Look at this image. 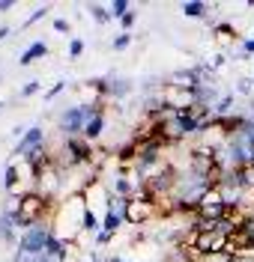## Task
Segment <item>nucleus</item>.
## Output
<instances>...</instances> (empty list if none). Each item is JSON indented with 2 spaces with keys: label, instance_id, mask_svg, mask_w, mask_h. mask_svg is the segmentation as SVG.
<instances>
[{
  "label": "nucleus",
  "instance_id": "nucleus-5",
  "mask_svg": "<svg viewBox=\"0 0 254 262\" xmlns=\"http://www.w3.org/2000/svg\"><path fill=\"white\" fill-rule=\"evenodd\" d=\"M155 214H159V206H155V203L141 200V196H132V200L126 203V214H123V221H126L129 227H144V224H150Z\"/></svg>",
  "mask_w": 254,
  "mask_h": 262
},
{
  "label": "nucleus",
  "instance_id": "nucleus-13",
  "mask_svg": "<svg viewBox=\"0 0 254 262\" xmlns=\"http://www.w3.org/2000/svg\"><path fill=\"white\" fill-rule=\"evenodd\" d=\"M129 93H132V83L123 81V78H117V81H105V96L123 98V96H129Z\"/></svg>",
  "mask_w": 254,
  "mask_h": 262
},
{
  "label": "nucleus",
  "instance_id": "nucleus-31",
  "mask_svg": "<svg viewBox=\"0 0 254 262\" xmlns=\"http://www.w3.org/2000/svg\"><path fill=\"white\" fill-rule=\"evenodd\" d=\"M9 9H15V0H0V15L9 12Z\"/></svg>",
  "mask_w": 254,
  "mask_h": 262
},
{
  "label": "nucleus",
  "instance_id": "nucleus-21",
  "mask_svg": "<svg viewBox=\"0 0 254 262\" xmlns=\"http://www.w3.org/2000/svg\"><path fill=\"white\" fill-rule=\"evenodd\" d=\"M81 54H84V42H81V39H72V42H69V57L78 60Z\"/></svg>",
  "mask_w": 254,
  "mask_h": 262
},
{
  "label": "nucleus",
  "instance_id": "nucleus-20",
  "mask_svg": "<svg viewBox=\"0 0 254 262\" xmlns=\"http://www.w3.org/2000/svg\"><path fill=\"white\" fill-rule=\"evenodd\" d=\"M48 12H51V6H48V3H45V6H36L33 12L27 15V21H24V27H30V24H36V21H42V18L48 15Z\"/></svg>",
  "mask_w": 254,
  "mask_h": 262
},
{
  "label": "nucleus",
  "instance_id": "nucleus-33",
  "mask_svg": "<svg viewBox=\"0 0 254 262\" xmlns=\"http://www.w3.org/2000/svg\"><path fill=\"white\" fill-rule=\"evenodd\" d=\"M6 36H9V27H0V42H3Z\"/></svg>",
  "mask_w": 254,
  "mask_h": 262
},
{
  "label": "nucleus",
  "instance_id": "nucleus-30",
  "mask_svg": "<svg viewBox=\"0 0 254 262\" xmlns=\"http://www.w3.org/2000/svg\"><path fill=\"white\" fill-rule=\"evenodd\" d=\"M242 51H245V54L254 60V39H245V42H242Z\"/></svg>",
  "mask_w": 254,
  "mask_h": 262
},
{
  "label": "nucleus",
  "instance_id": "nucleus-17",
  "mask_svg": "<svg viewBox=\"0 0 254 262\" xmlns=\"http://www.w3.org/2000/svg\"><path fill=\"white\" fill-rule=\"evenodd\" d=\"M87 12L93 15V21H99V24H108V21H111V9H108V6L90 3V6H87Z\"/></svg>",
  "mask_w": 254,
  "mask_h": 262
},
{
  "label": "nucleus",
  "instance_id": "nucleus-3",
  "mask_svg": "<svg viewBox=\"0 0 254 262\" xmlns=\"http://www.w3.org/2000/svg\"><path fill=\"white\" fill-rule=\"evenodd\" d=\"M188 245L194 247L201 256H216V253H227L230 235H227V232H221L219 227H216V229H206V232H194V229H191Z\"/></svg>",
  "mask_w": 254,
  "mask_h": 262
},
{
  "label": "nucleus",
  "instance_id": "nucleus-12",
  "mask_svg": "<svg viewBox=\"0 0 254 262\" xmlns=\"http://www.w3.org/2000/svg\"><path fill=\"white\" fill-rule=\"evenodd\" d=\"M45 54H48V45H45V42H33L30 48L18 57V63H21V66H30V63H36L39 57H45Z\"/></svg>",
  "mask_w": 254,
  "mask_h": 262
},
{
  "label": "nucleus",
  "instance_id": "nucleus-24",
  "mask_svg": "<svg viewBox=\"0 0 254 262\" xmlns=\"http://www.w3.org/2000/svg\"><path fill=\"white\" fill-rule=\"evenodd\" d=\"M239 131H242V137H245V140H248V143L254 146V119H251V116H248V122H245V125H242Z\"/></svg>",
  "mask_w": 254,
  "mask_h": 262
},
{
  "label": "nucleus",
  "instance_id": "nucleus-26",
  "mask_svg": "<svg viewBox=\"0 0 254 262\" xmlns=\"http://www.w3.org/2000/svg\"><path fill=\"white\" fill-rule=\"evenodd\" d=\"M135 21H138L135 12H129V15H123V18H120V24H123V33H129V30H132V27H135Z\"/></svg>",
  "mask_w": 254,
  "mask_h": 262
},
{
  "label": "nucleus",
  "instance_id": "nucleus-14",
  "mask_svg": "<svg viewBox=\"0 0 254 262\" xmlns=\"http://www.w3.org/2000/svg\"><path fill=\"white\" fill-rule=\"evenodd\" d=\"M123 224H126V221H123V214L111 212V209H108V212H105V217H102V229H105V232H111V235H117Z\"/></svg>",
  "mask_w": 254,
  "mask_h": 262
},
{
  "label": "nucleus",
  "instance_id": "nucleus-6",
  "mask_svg": "<svg viewBox=\"0 0 254 262\" xmlns=\"http://www.w3.org/2000/svg\"><path fill=\"white\" fill-rule=\"evenodd\" d=\"M84 128H87V114L84 107H66V114L60 116V131L66 137H84Z\"/></svg>",
  "mask_w": 254,
  "mask_h": 262
},
{
  "label": "nucleus",
  "instance_id": "nucleus-25",
  "mask_svg": "<svg viewBox=\"0 0 254 262\" xmlns=\"http://www.w3.org/2000/svg\"><path fill=\"white\" fill-rule=\"evenodd\" d=\"M39 90H42V83H39V81H30L27 86H24V90H21V98H30V96H36Z\"/></svg>",
  "mask_w": 254,
  "mask_h": 262
},
{
  "label": "nucleus",
  "instance_id": "nucleus-23",
  "mask_svg": "<svg viewBox=\"0 0 254 262\" xmlns=\"http://www.w3.org/2000/svg\"><path fill=\"white\" fill-rule=\"evenodd\" d=\"M63 90H66V81H57V83H54V86L48 90V93H45V101H54V98L60 96Z\"/></svg>",
  "mask_w": 254,
  "mask_h": 262
},
{
  "label": "nucleus",
  "instance_id": "nucleus-11",
  "mask_svg": "<svg viewBox=\"0 0 254 262\" xmlns=\"http://www.w3.org/2000/svg\"><path fill=\"white\" fill-rule=\"evenodd\" d=\"M180 12L186 18H203L209 12V6H206L203 0H183V3H180Z\"/></svg>",
  "mask_w": 254,
  "mask_h": 262
},
{
  "label": "nucleus",
  "instance_id": "nucleus-34",
  "mask_svg": "<svg viewBox=\"0 0 254 262\" xmlns=\"http://www.w3.org/2000/svg\"><path fill=\"white\" fill-rule=\"evenodd\" d=\"M105 262H129V259H120V256H111V259H105Z\"/></svg>",
  "mask_w": 254,
  "mask_h": 262
},
{
  "label": "nucleus",
  "instance_id": "nucleus-7",
  "mask_svg": "<svg viewBox=\"0 0 254 262\" xmlns=\"http://www.w3.org/2000/svg\"><path fill=\"white\" fill-rule=\"evenodd\" d=\"M45 146V131H42V125H30L27 128V134L18 140V146L12 155H18V161H24L27 155H33V152H39V149Z\"/></svg>",
  "mask_w": 254,
  "mask_h": 262
},
{
  "label": "nucleus",
  "instance_id": "nucleus-4",
  "mask_svg": "<svg viewBox=\"0 0 254 262\" xmlns=\"http://www.w3.org/2000/svg\"><path fill=\"white\" fill-rule=\"evenodd\" d=\"M51 235H54V232H51L48 224H36V227H30V229L21 232V238H18V250H24V253H30V256H39V253H45Z\"/></svg>",
  "mask_w": 254,
  "mask_h": 262
},
{
  "label": "nucleus",
  "instance_id": "nucleus-9",
  "mask_svg": "<svg viewBox=\"0 0 254 262\" xmlns=\"http://www.w3.org/2000/svg\"><path fill=\"white\" fill-rule=\"evenodd\" d=\"M15 214H6V212H0V242L3 245H15Z\"/></svg>",
  "mask_w": 254,
  "mask_h": 262
},
{
  "label": "nucleus",
  "instance_id": "nucleus-29",
  "mask_svg": "<svg viewBox=\"0 0 254 262\" xmlns=\"http://www.w3.org/2000/svg\"><path fill=\"white\" fill-rule=\"evenodd\" d=\"M12 262H33V256H30V253H24V250H15Z\"/></svg>",
  "mask_w": 254,
  "mask_h": 262
},
{
  "label": "nucleus",
  "instance_id": "nucleus-18",
  "mask_svg": "<svg viewBox=\"0 0 254 262\" xmlns=\"http://www.w3.org/2000/svg\"><path fill=\"white\" fill-rule=\"evenodd\" d=\"M230 111H233V96H221L219 104L212 107V114L216 116H230Z\"/></svg>",
  "mask_w": 254,
  "mask_h": 262
},
{
  "label": "nucleus",
  "instance_id": "nucleus-32",
  "mask_svg": "<svg viewBox=\"0 0 254 262\" xmlns=\"http://www.w3.org/2000/svg\"><path fill=\"white\" fill-rule=\"evenodd\" d=\"M33 262H63V259H54L48 253H39V256H33Z\"/></svg>",
  "mask_w": 254,
  "mask_h": 262
},
{
  "label": "nucleus",
  "instance_id": "nucleus-2",
  "mask_svg": "<svg viewBox=\"0 0 254 262\" xmlns=\"http://www.w3.org/2000/svg\"><path fill=\"white\" fill-rule=\"evenodd\" d=\"M48 212H51V200H45L39 191H24L21 194V209L15 214V224L21 229H30L36 224H45L42 217Z\"/></svg>",
  "mask_w": 254,
  "mask_h": 262
},
{
  "label": "nucleus",
  "instance_id": "nucleus-22",
  "mask_svg": "<svg viewBox=\"0 0 254 262\" xmlns=\"http://www.w3.org/2000/svg\"><path fill=\"white\" fill-rule=\"evenodd\" d=\"M132 45V33H120L117 39H114V51H123Z\"/></svg>",
  "mask_w": 254,
  "mask_h": 262
},
{
  "label": "nucleus",
  "instance_id": "nucleus-36",
  "mask_svg": "<svg viewBox=\"0 0 254 262\" xmlns=\"http://www.w3.org/2000/svg\"><path fill=\"white\" fill-rule=\"evenodd\" d=\"M0 107H3V101H0Z\"/></svg>",
  "mask_w": 254,
  "mask_h": 262
},
{
  "label": "nucleus",
  "instance_id": "nucleus-28",
  "mask_svg": "<svg viewBox=\"0 0 254 262\" xmlns=\"http://www.w3.org/2000/svg\"><path fill=\"white\" fill-rule=\"evenodd\" d=\"M216 33H219V36H224V39H227V36L233 33V27H230V24H216Z\"/></svg>",
  "mask_w": 254,
  "mask_h": 262
},
{
  "label": "nucleus",
  "instance_id": "nucleus-10",
  "mask_svg": "<svg viewBox=\"0 0 254 262\" xmlns=\"http://www.w3.org/2000/svg\"><path fill=\"white\" fill-rule=\"evenodd\" d=\"M18 182H21V173H18V164L9 161L6 164V173H3V188L9 196H18Z\"/></svg>",
  "mask_w": 254,
  "mask_h": 262
},
{
  "label": "nucleus",
  "instance_id": "nucleus-27",
  "mask_svg": "<svg viewBox=\"0 0 254 262\" xmlns=\"http://www.w3.org/2000/svg\"><path fill=\"white\" fill-rule=\"evenodd\" d=\"M54 30L57 33H69V21L66 18H57V21H54Z\"/></svg>",
  "mask_w": 254,
  "mask_h": 262
},
{
  "label": "nucleus",
  "instance_id": "nucleus-1",
  "mask_svg": "<svg viewBox=\"0 0 254 262\" xmlns=\"http://www.w3.org/2000/svg\"><path fill=\"white\" fill-rule=\"evenodd\" d=\"M87 200L84 194H72L60 203V209L54 212V224H51V232L57 238H63L66 245H75L81 235H84V217H87Z\"/></svg>",
  "mask_w": 254,
  "mask_h": 262
},
{
  "label": "nucleus",
  "instance_id": "nucleus-16",
  "mask_svg": "<svg viewBox=\"0 0 254 262\" xmlns=\"http://www.w3.org/2000/svg\"><path fill=\"white\" fill-rule=\"evenodd\" d=\"M102 131H105V114H99L96 119H90V122H87L84 137H87V140H96V137H99Z\"/></svg>",
  "mask_w": 254,
  "mask_h": 262
},
{
  "label": "nucleus",
  "instance_id": "nucleus-15",
  "mask_svg": "<svg viewBox=\"0 0 254 262\" xmlns=\"http://www.w3.org/2000/svg\"><path fill=\"white\" fill-rule=\"evenodd\" d=\"M237 176H239V185H242V191H254V164H245V167H239Z\"/></svg>",
  "mask_w": 254,
  "mask_h": 262
},
{
  "label": "nucleus",
  "instance_id": "nucleus-35",
  "mask_svg": "<svg viewBox=\"0 0 254 262\" xmlns=\"http://www.w3.org/2000/svg\"><path fill=\"white\" fill-rule=\"evenodd\" d=\"M233 262H254V256H248V259H239V256H233Z\"/></svg>",
  "mask_w": 254,
  "mask_h": 262
},
{
  "label": "nucleus",
  "instance_id": "nucleus-19",
  "mask_svg": "<svg viewBox=\"0 0 254 262\" xmlns=\"http://www.w3.org/2000/svg\"><path fill=\"white\" fill-rule=\"evenodd\" d=\"M108 9H111V18H123V15L132 12V3H129V0H114Z\"/></svg>",
  "mask_w": 254,
  "mask_h": 262
},
{
  "label": "nucleus",
  "instance_id": "nucleus-8",
  "mask_svg": "<svg viewBox=\"0 0 254 262\" xmlns=\"http://www.w3.org/2000/svg\"><path fill=\"white\" fill-rule=\"evenodd\" d=\"M183 137H188L183 119L173 114V111H168V116H165V125H162V140H165V143H180Z\"/></svg>",
  "mask_w": 254,
  "mask_h": 262
}]
</instances>
